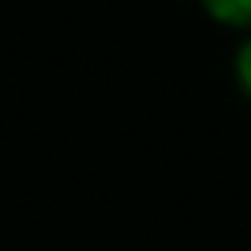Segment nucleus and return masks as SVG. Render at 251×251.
<instances>
[{
	"instance_id": "nucleus-2",
	"label": "nucleus",
	"mask_w": 251,
	"mask_h": 251,
	"mask_svg": "<svg viewBox=\"0 0 251 251\" xmlns=\"http://www.w3.org/2000/svg\"><path fill=\"white\" fill-rule=\"evenodd\" d=\"M231 78H235L239 94L251 102V31H243V39H239V47L231 55Z\"/></svg>"
},
{
	"instance_id": "nucleus-1",
	"label": "nucleus",
	"mask_w": 251,
	"mask_h": 251,
	"mask_svg": "<svg viewBox=\"0 0 251 251\" xmlns=\"http://www.w3.org/2000/svg\"><path fill=\"white\" fill-rule=\"evenodd\" d=\"M204 16L227 31H251V0H196Z\"/></svg>"
}]
</instances>
